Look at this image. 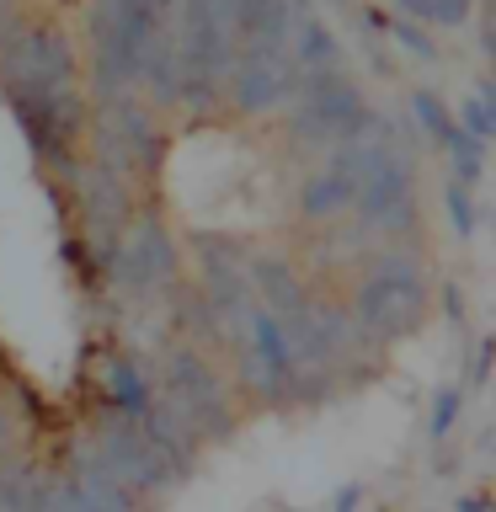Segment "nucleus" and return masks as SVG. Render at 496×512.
<instances>
[{"mask_svg":"<svg viewBox=\"0 0 496 512\" xmlns=\"http://www.w3.org/2000/svg\"><path fill=\"white\" fill-rule=\"evenodd\" d=\"M422 310H427L422 278H416L406 262H379L358 288V315L352 320H358L368 336H379V342H395V336H406L416 320H422Z\"/></svg>","mask_w":496,"mask_h":512,"instance_id":"nucleus-1","label":"nucleus"}]
</instances>
